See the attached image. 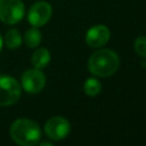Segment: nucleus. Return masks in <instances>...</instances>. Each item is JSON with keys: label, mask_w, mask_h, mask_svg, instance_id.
Wrapping results in <instances>:
<instances>
[{"label": "nucleus", "mask_w": 146, "mask_h": 146, "mask_svg": "<svg viewBox=\"0 0 146 146\" xmlns=\"http://www.w3.org/2000/svg\"><path fill=\"white\" fill-rule=\"evenodd\" d=\"M120 66L119 55L112 49H99L88 59L89 72L98 78L113 75Z\"/></svg>", "instance_id": "1"}, {"label": "nucleus", "mask_w": 146, "mask_h": 146, "mask_svg": "<svg viewBox=\"0 0 146 146\" xmlns=\"http://www.w3.org/2000/svg\"><path fill=\"white\" fill-rule=\"evenodd\" d=\"M11 139L21 146H34L40 143L41 129L40 125L30 119H17L10 125Z\"/></svg>", "instance_id": "2"}, {"label": "nucleus", "mask_w": 146, "mask_h": 146, "mask_svg": "<svg viewBox=\"0 0 146 146\" xmlns=\"http://www.w3.org/2000/svg\"><path fill=\"white\" fill-rule=\"evenodd\" d=\"M21 84L9 75L0 74V106H10L21 97Z\"/></svg>", "instance_id": "3"}, {"label": "nucleus", "mask_w": 146, "mask_h": 146, "mask_svg": "<svg viewBox=\"0 0 146 146\" xmlns=\"http://www.w3.org/2000/svg\"><path fill=\"white\" fill-rule=\"evenodd\" d=\"M24 16V3L21 0H0V21L13 25Z\"/></svg>", "instance_id": "4"}, {"label": "nucleus", "mask_w": 146, "mask_h": 146, "mask_svg": "<svg viewBox=\"0 0 146 146\" xmlns=\"http://www.w3.org/2000/svg\"><path fill=\"white\" fill-rule=\"evenodd\" d=\"M71 131L70 122L63 116H52L44 124V132L52 140L65 139Z\"/></svg>", "instance_id": "5"}, {"label": "nucleus", "mask_w": 146, "mask_h": 146, "mask_svg": "<svg viewBox=\"0 0 146 146\" xmlns=\"http://www.w3.org/2000/svg\"><path fill=\"white\" fill-rule=\"evenodd\" d=\"M51 5L46 1H38L30 7L27 13V21L32 26L39 27L48 23V21L51 18Z\"/></svg>", "instance_id": "6"}, {"label": "nucleus", "mask_w": 146, "mask_h": 146, "mask_svg": "<svg viewBox=\"0 0 146 146\" xmlns=\"http://www.w3.org/2000/svg\"><path fill=\"white\" fill-rule=\"evenodd\" d=\"M23 89L29 94H38L46 86V76L39 68L26 70L21 79Z\"/></svg>", "instance_id": "7"}, {"label": "nucleus", "mask_w": 146, "mask_h": 146, "mask_svg": "<svg viewBox=\"0 0 146 146\" xmlns=\"http://www.w3.org/2000/svg\"><path fill=\"white\" fill-rule=\"evenodd\" d=\"M111 38V32L107 26L97 24L91 26L86 33V43L90 48H100L105 46Z\"/></svg>", "instance_id": "8"}, {"label": "nucleus", "mask_w": 146, "mask_h": 146, "mask_svg": "<svg viewBox=\"0 0 146 146\" xmlns=\"http://www.w3.org/2000/svg\"><path fill=\"white\" fill-rule=\"evenodd\" d=\"M50 52L48 51V49L46 48H38L34 50V52L31 56V63L33 65L34 68H39L42 70L44 67L48 66V64L50 63Z\"/></svg>", "instance_id": "9"}, {"label": "nucleus", "mask_w": 146, "mask_h": 146, "mask_svg": "<svg viewBox=\"0 0 146 146\" xmlns=\"http://www.w3.org/2000/svg\"><path fill=\"white\" fill-rule=\"evenodd\" d=\"M42 39V34L40 30L35 26L29 29L24 34V42L29 48H36Z\"/></svg>", "instance_id": "10"}, {"label": "nucleus", "mask_w": 146, "mask_h": 146, "mask_svg": "<svg viewBox=\"0 0 146 146\" xmlns=\"http://www.w3.org/2000/svg\"><path fill=\"white\" fill-rule=\"evenodd\" d=\"M5 44L8 49H17L21 47L22 44V35L19 33L18 30L16 29H10L9 31H7V33L5 34Z\"/></svg>", "instance_id": "11"}, {"label": "nucleus", "mask_w": 146, "mask_h": 146, "mask_svg": "<svg viewBox=\"0 0 146 146\" xmlns=\"http://www.w3.org/2000/svg\"><path fill=\"white\" fill-rule=\"evenodd\" d=\"M83 91H84V94L87 96L95 97L98 94H100V91H102V83L97 79H95V78H89L83 83Z\"/></svg>", "instance_id": "12"}, {"label": "nucleus", "mask_w": 146, "mask_h": 146, "mask_svg": "<svg viewBox=\"0 0 146 146\" xmlns=\"http://www.w3.org/2000/svg\"><path fill=\"white\" fill-rule=\"evenodd\" d=\"M133 47H135V51L137 52V55L146 59V36L145 35L138 36L135 40Z\"/></svg>", "instance_id": "13"}, {"label": "nucleus", "mask_w": 146, "mask_h": 146, "mask_svg": "<svg viewBox=\"0 0 146 146\" xmlns=\"http://www.w3.org/2000/svg\"><path fill=\"white\" fill-rule=\"evenodd\" d=\"M2 46H3V38H2V35L0 34V51H1V49H2Z\"/></svg>", "instance_id": "14"}]
</instances>
